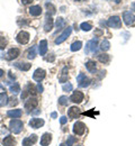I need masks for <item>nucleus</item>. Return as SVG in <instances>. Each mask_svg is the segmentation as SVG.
Listing matches in <instances>:
<instances>
[{
  "mask_svg": "<svg viewBox=\"0 0 135 146\" xmlns=\"http://www.w3.org/2000/svg\"><path fill=\"white\" fill-rule=\"evenodd\" d=\"M9 128L14 134H19L23 129V121H20L19 119H13L10 120Z\"/></svg>",
  "mask_w": 135,
  "mask_h": 146,
  "instance_id": "1",
  "label": "nucleus"
},
{
  "mask_svg": "<svg viewBox=\"0 0 135 146\" xmlns=\"http://www.w3.org/2000/svg\"><path fill=\"white\" fill-rule=\"evenodd\" d=\"M77 82L79 88H87L90 84L89 78L86 76V74H83V73H79V75L77 76Z\"/></svg>",
  "mask_w": 135,
  "mask_h": 146,
  "instance_id": "2",
  "label": "nucleus"
},
{
  "mask_svg": "<svg viewBox=\"0 0 135 146\" xmlns=\"http://www.w3.org/2000/svg\"><path fill=\"white\" fill-rule=\"evenodd\" d=\"M97 45H98V38H92L91 40H89L86 45V54L95 53L97 51Z\"/></svg>",
  "mask_w": 135,
  "mask_h": 146,
  "instance_id": "3",
  "label": "nucleus"
},
{
  "mask_svg": "<svg viewBox=\"0 0 135 146\" xmlns=\"http://www.w3.org/2000/svg\"><path fill=\"white\" fill-rule=\"evenodd\" d=\"M71 33H72V28H71V27H67V28L64 29V32L55 39V44H62L64 40H67L68 37L71 35Z\"/></svg>",
  "mask_w": 135,
  "mask_h": 146,
  "instance_id": "4",
  "label": "nucleus"
},
{
  "mask_svg": "<svg viewBox=\"0 0 135 146\" xmlns=\"http://www.w3.org/2000/svg\"><path fill=\"white\" fill-rule=\"evenodd\" d=\"M123 19L127 26H134L135 25V16L131 11H125L123 15Z\"/></svg>",
  "mask_w": 135,
  "mask_h": 146,
  "instance_id": "5",
  "label": "nucleus"
},
{
  "mask_svg": "<svg viewBox=\"0 0 135 146\" xmlns=\"http://www.w3.org/2000/svg\"><path fill=\"white\" fill-rule=\"evenodd\" d=\"M39 105V100L36 98H29L28 100L25 101V109H27L28 112H31V110L35 109Z\"/></svg>",
  "mask_w": 135,
  "mask_h": 146,
  "instance_id": "6",
  "label": "nucleus"
},
{
  "mask_svg": "<svg viewBox=\"0 0 135 146\" xmlns=\"http://www.w3.org/2000/svg\"><path fill=\"white\" fill-rule=\"evenodd\" d=\"M107 25H108L109 27H113V28H120V26H122V20H120V18H119L118 16H113V17H110V18L108 19Z\"/></svg>",
  "mask_w": 135,
  "mask_h": 146,
  "instance_id": "7",
  "label": "nucleus"
},
{
  "mask_svg": "<svg viewBox=\"0 0 135 146\" xmlns=\"http://www.w3.org/2000/svg\"><path fill=\"white\" fill-rule=\"evenodd\" d=\"M16 39H17V42L19 44L25 45V44H27L29 42V34L27 32H25V31H21V32H19V34L17 35Z\"/></svg>",
  "mask_w": 135,
  "mask_h": 146,
  "instance_id": "8",
  "label": "nucleus"
},
{
  "mask_svg": "<svg viewBox=\"0 0 135 146\" xmlns=\"http://www.w3.org/2000/svg\"><path fill=\"white\" fill-rule=\"evenodd\" d=\"M84 130H86V125L81 121H77L74 125H73V133L78 135V136H81L84 134Z\"/></svg>",
  "mask_w": 135,
  "mask_h": 146,
  "instance_id": "9",
  "label": "nucleus"
},
{
  "mask_svg": "<svg viewBox=\"0 0 135 146\" xmlns=\"http://www.w3.org/2000/svg\"><path fill=\"white\" fill-rule=\"evenodd\" d=\"M83 98H84V96H83V93L81 91H74L72 93L70 100H71L72 102H74V104H80V102H82Z\"/></svg>",
  "mask_w": 135,
  "mask_h": 146,
  "instance_id": "10",
  "label": "nucleus"
},
{
  "mask_svg": "<svg viewBox=\"0 0 135 146\" xmlns=\"http://www.w3.org/2000/svg\"><path fill=\"white\" fill-rule=\"evenodd\" d=\"M36 141H37V136H36L35 134H33V135H31L29 137H26V138L23 139V146L34 145V144L36 143Z\"/></svg>",
  "mask_w": 135,
  "mask_h": 146,
  "instance_id": "11",
  "label": "nucleus"
},
{
  "mask_svg": "<svg viewBox=\"0 0 135 146\" xmlns=\"http://www.w3.org/2000/svg\"><path fill=\"white\" fill-rule=\"evenodd\" d=\"M20 54V51L18 48H10L9 51H8V53H7V56H6V58L8 60V61H11V60H15V58H17Z\"/></svg>",
  "mask_w": 135,
  "mask_h": 146,
  "instance_id": "12",
  "label": "nucleus"
},
{
  "mask_svg": "<svg viewBox=\"0 0 135 146\" xmlns=\"http://www.w3.org/2000/svg\"><path fill=\"white\" fill-rule=\"evenodd\" d=\"M45 75H46V72H45V70H43V69H37L34 74H33V79L35 80V81H37V82H41L44 78H45Z\"/></svg>",
  "mask_w": 135,
  "mask_h": 146,
  "instance_id": "13",
  "label": "nucleus"
},
{
  "mask_svg": "<svg viewBox=\"0 0 135 146\" xmlns=\"http://www.w3.org/2000/svg\"><path fill=\"white\" fill-rule=\"evenodd\" d=\"M43 125H44V120L41 119V118H33V119L29 120V126L32 128L37 129V128L42 127Z\"/></svg>",
  "mask_w": 135,
  "mask_h": 146,
  "instance_id": "14",
  "label": "nucleus"
},
{
  "mask_svg": "<svg viewBox=\"0 0 135 146\" xmlns=\"http://www.w3.org/2000/svg\"><path fill=\"white\" fill-rule=\"evenodd\" d=\"M80 115H81V111H80V109H79L78 107H71L70 109L68 110V116H69L70 118H72V119L79 118Z\"/></svg>",
  "mask_w": 135,
  "mask_h": 146,
  "instance_id": "15",
  "label": "nucleus"
},
{
  "mask_svg": "<svg viewBox=\"0 0 135 146\" xmlns=\"http://www.w3.org/2000/svg\"><path fill=\"white\" fill-rule=\"evenodd\" d=\"M51 141H52V135L50 133H45V134H43V136L41 138V145L49 146L50 143H51Z\"/></svg>",
  "mask_w": 135,
  "mask_h": 146,
  "instance_id": "16",
  "label": "nucleus"
},
{
  "mask_svg": "<svg viewBox=\"0 0 135 146\" xmlns=\"http://www.w3.org/2000/svg\"><path fill=\"white\" fill-rule=\"evenodd\" d=\"M28 94H35V90H34V87H33V84H31V83H28L27 84V87H26V90L21 93V99H25Z\"/></svg>",
  "mask_w": 135,
  "mask_h": 146,
  "instance_id": "17",
  "label": "nucleus"
},
{
  "mask_svg": "<svg viewBox=\"0 0 135 146\" xmlns=\"http://www.w3.org/2000/svg\"><path fill=\"white\" fill-rule=\"evenodd\" d=\"M28 11H29V14H31L32 16L37 17V16H39V15L42 14V8H41L39 6H32V7L28 9Z\"/></svg>",
  "mask_w": 135,
  "mask_h": 146,
  "instance_id": "18",
  "label": "nucleus"
},
{
  "mask_svg": "<svg viewBox=\"0 0 135 146\" xmlns=\"http://www.w3.org/2000/svg\"><path fill=\"white\" fill-rule=\"evenodd\" d=\"M39 54L41 55L46 54V52H47V40H45V39L41 40V43H39Z\"/></svg>",
  "mask_w": 135,
  "mask_h": 146,
  "instance_id": "19",
  "label": "nucleus"
},
{
  "mask_svg": "<svg viewBox=\"0 0 135 146\" xmlns=\"http://www.w3.org/2000/svg\"><path fill=\"white\" fill-rule=\"evenodd\" d=\"M21 113H23V111L20 109H14V110H9L8 112H7V115L9 116V117H11V118H19L20 116H21Z\"/></svg>",
  "mask_w": 135,
  "mask_h": 146,
  "instance_id": "20",
  "label": "nucleus"
},
{
  "mask_svg": "<svg viewBox=\"0 0 135 146\" xmlns=\"http://www.w3.org/2000/svg\"><path fill=\"white\" fill-rule=\"evenodd\" d=\"M86 68H87V70L89 71V72L91 73H96V63L94 62V61H88L87 63H86Z\"/></svg>",
  "mask_w": 135,
  "mask_h": 146,
  "instance_id": "21",
  "label": "nucleus"
},
{
  "mask_svg": "<svg viewBox=\"0 0 135 146\" xmlns=\"http://www.w3.org/2000/svg\"><path fill=\"white\" fill-rule=\"evenodd\" d=\"M53 28V19L51 18H46V20H45V25H44V29H45V32H50L51 29Z\"/></svg>",
  "mask_w": 135,
  "mask_h": 146,
  "instance_id": "22",
  "label": "nucleus"
},
{
  "mask_svg": "<svg viewBox=\"0 0 135 146\" xmlns=\"http://www.w3.org/2000/svg\"><path fill=\"white\" fill-rule=\"evenodd\" d=\"M2 143H3L5 146H14L16 142H15V139H14L13 136H7V137L2 141Z\"/></svg>",
  "mask_w": 135,
  "mask_h": 146,
  "instance_id": "23",
  "label": "nucleus"
},
{
  "mask_svg": "<svg viewBox=\"0 0 135 146\" xmlns=\"http://www.w3.org/2000/svg\"><path fill=\"white\" fill-rule=\"evenodd\" d=\"M8 100H9V98L5 92L0 93V107H5L8 104Z\"/></svg>",
  "mask_w": 135,
  "mask_h": 146,
  "instance_id": "24",
  "label": "nucleus"
},
{
  "mask_svg": "<svg viewBox=\"0 0 135 146\" xmlns=\"http://www.w3.org/2000/svg\"><path fill=\"white\" fill-rule=\"evenodd\" d=\"M35 56H36V46H32L27 51V58L33 60V58H35Z\"/></svg>",
  "mask_w": 135,
  "mask_h": 146,
  "instance_id": "25",
  "label": "nucleus"
},
{
  "mask_svg": "<svg viewBox=\"0 0 135 146\" xmlns=\"http://www.w3.org/2000/svg\"><path fill=\"white\" fill-rule=\"evenodd\" d=\"M15 66L18 68L19 70H23V71H28L31 69V64L29 63H16Z\"/></svg>",
  "mask_w": 135,
  "mask_h": 146,
  "instance_id": "26",
  "label": "nucleus"
},
{
  "mask_svg": "<svg viewBox=\"0 0 135 146\" xmlns=\"http://www.w3.org/2000/svg\"><path fill=\"white\" fill-rule=\"evenodd\" d=\"M98 60H99V62H101V63L106 64V63H108V62H109V55L108 54L98 55Z\"/></svg>",
  "mask_w": 135,
  "mask_h": 146,
  "instance_id": "27",
  "label": "nucleus"
},
{
  "mask_svg": "<svg viewBox=\"0 0 135 146\" xmlns=\"http://www.w3.org/2000/svg\"><path fill=\"white\" fill-rule=\"evenodd\" d=\"M81 47H82V43L78 40V42H74V43L71 45V51H72V52H77Z\"/></svg>",
  "mask_w": 135,
  "mask_h": 146,
  "instance_id": "28",
  "label": "nucleus"
},
{
  "mask_svg": "<svg viewBox=\"0 0 135 146\" xmlns=\"http://www.w3.org/2000/svg\"><path fill=\"white\" fill-rule=\"evenodd\" d=\"M10 91L13 92V93H15V94H17V93L20 91L19 84H18L17 82H15L14 84H11V86H10Z\"/></svg>",
  "mask_w": 135,
  "mask_h": 146,
  "instance_id": "29",
  "label": "nucleus"
},
{
  "mask_svg": "<svg viewBox=\"0 0 135 146\" xmlns=\"http://www.w3.org/2000/svg\"><path fill=\"white\" fill-rule=\"evenodd\" d=\"M109 47H110V44H109V42H108L107 39L102 40V43H101V46H100V48H101L102 51H108V50H109Z\"/></svg>",
  "mask_w": 135,
  "mask_h": 146,
  "instance_id": "30",
  "label": "nucleus"
},
{
  "mask_svg": "<svg viewBox=\"0 0 135 146\" xmlns=\"http://www.w3.org/2000/svg\"><path fill=\"white\" fill-rule=\"evenodd\" d=\"M80 27H81V29L84 31V32H89V31L92 28V26H91L89 23H82Z\"/></svg>",
  "mask_w": 135,
  "mask_h": 146,
  "instance_id": "31",
  "label": "nucleus"
},
{
  "mask_svg": "<svg viewBox=\"0 0 135 146\" xmlns=\"http://www.w3.org/2000/svg\"><path fill=\"white\" fill-rule=\"evenodd\" d=\"M68 101H69V99H68V97H65V96H62V97L59 98V104H60L61 106L68 105Z\"/></svg>",
  "mask_w": 135,
  "mask_h": 146,
  "instance_id": "32",
  "label": "nucleus"
},
{
  "mask_svg": "<svg viewBox=\"0 0 135 146\" xmlns=\"http://www.w3.org/2000/svg\"><path fill=\"white\" fill-rule=\"evenodd\" d=\"M7 46V39L6 37L0 36V50H5Z\"/></svg>",
  "mask_w": 135,
  "mask_h": 146,
  "instance_id": "33",
  "label": "nucleus"
},
{
  "mask_svg": "<svg viewBox=\"0 0 135 146\" xmlns=\"http://www.w3.org/2000/svg\"><path fill=\"white\" fill-rule=\"evenodd\" d=\"M62 89H63V91H65V92H70V91H72V89H73V87H72V84H71V83H65V84H63V87H62Z\"/></svg>",
  "mask_w": 135,
  "mask_h": 146,
  "instance_id": "34",
  "label": "nucleus"
},
{
  "mask_svg": "<svg viewBox=\"0 0 135 146\" xmlns=\"http://www.w3.org/2000/svg\"><path fill=\"white\" fill-rule=\"evenodd\" d=\"M76 142H77V138L74 136H70L68 138V141H67V146H72Z\"/></svg>",
  "mask_w": 135,
  "mask_h": 146,
  "instance_id": "35",
  "label": "nucleus"
},
{
  "mask_svg": "<svg viewBox=\"0 0 135 146\" xmlns=\"http://www.w3.org/2000/svg\"><path fill=\"white\" fill-rule=\"evenodd\" d=\"M63 26H64V19L59 18L58 20H57V28H58V29H61Z\"/></svg>",
  "mask_w": 135,
  "mask_h": 146,
  "instance_id": "36",
  "label": "nucleus"
},
{
  "mask_svg": "<svg viewBox=\"0 0 135 146\" xmlns=\"http://www.w3.org/2000/svg\"><path fill=\"white\" fill-rule=\"evenodd\" d=\"M46 8H47V9H51L52 14H54V13H55V8H54V6H53V5H51V3H46Z\"/></svg>",
  "mask_w": 135,
  "mask_h": 146,
  "instance_id": "37",
  "label": "nucleus"
},
{
  "mask_svg": "<svg viewBox=\"0 0 135 146\" xmlns=\"http://www.w3.org/2000/svg\"><path fill=\"white\" fill-rule=\"evenodd\" d=\"M68 74H63V76H61L60 79H59V81L60 82H65V81H68Z\"/></svg>",
  "mask_w": 135,
  "mask_h": 146,
  "instance_id": "38",
  "label": "nucleus"
},
{
  "mask_svg": "<svg viewBox=\"0 0 135 146\" xmlns=\"http://www.w3.org/2000/svg\"><path fill=\"white\" fill-rule=\"evenodd\" d=\"M10 100H11V101L9 102V105H10V106H16V105L18 104V101H17V99H16V98H11Z\"/></svg>",
  "mask_w": 135,
  "mask_h": 146,
  "instance_id": "39",
  "label": "nucleus"
},
{
  "mask_svg": "<svg viewBox=\"0 0 135 146\" xmlns=\"http://www.w3.org/2000/svg\"><path fill=\"white\" fill-rule=\"evenodd\" d=\"M67 120H68L67 117H61V118H60V123H61V125H64V124L67 123Z\"/></svg>",
  "mask_w": 135,
  "mask_h": 146,
  "instance_id": "40",
  "label": "nucleus"
},
{
  "mask_svg": "<svg viewBox=\"0 0 135 146\" xmlns=\"http://www.w3.org/2000/svg\"><path fill=\"white\" fill-rule=\"evenodd\" d=\"M37 91H39V93H42V92H43V86H42L39 82V84H37Z\"/></svg>",
  "mask_w": 135,
  "mask_h": 146,
  "instance_id": "41",
  "label": "nucleus"
},
{
  "mask_svg": "<svg viewBox=\"0 0 135 146\" xmlns=\"http://www.w3.org/2000/svg\"><path fill=\"white\" fill-rule=\"evenodd\" d=\"M21 2H23L24 5H29V3L33 2V0H21Z\"/></svg>",
  "mask_w": 135,
  "mask_h": 146,
  "instance_id": "42",
  "label": "nucleus"
},
{
  "mask_svg": "<svg viewBox=\"0 0 135 146\" xmlns=\"http://www.w3.org/2000/svg\"><path fill=\"white\" fill-rule=\"evenodd\" d=\"M53 60H54V56H53V54H52V56H51V57H50V56L47 57V61H51V62H52Z\"/></svg>",
  "mask_w": 135,
  "mask_h": 146,
  "instance_id": "43",
  "label": "nucleus"
},
{
  "mask_svg": "<svg viewBox=\"0 0 135 146\" xmlns=\"http://www.w3.org/2000/svg\"><path fill=\"white\" fill-rule=\"evenodd\" d=\"M51 116H52V118H57V116H58V115H57V112H52V113H51Z\"/></svg>",
  "mask_w": 135,
  "mask_h": 146,
  "instance_id": "44",
  "label": "nucleus"
},
{
  "mask_svg": "<svg viewBox=\"0 0 135 146\" xmlns=\"http://www.w3.org/2000/svg\"><path fill=\"white\" fill-rule=\"evenodd\" d=\"M3 70H1V69H0V78H1V76H2V75H3Z\"/></svg>",
  "mask_w": 135,
  "mask_h": 146,
  "instance_id": "45",
  "label": "nucleus"
},
{
  "mask_svg": "<svg viewBox=\"0 0 135 146\" xmlns=\"http://www.w3.org/2000/svg\"><path fill=\"white\" fill-rule=\"evenodd\" d=\"M9 76H10L11 79H15V75H13V74H11V72H9Z\"/></svg>",
  "mask_w": 135,
  "mask_h": 146,
  "instance_id": "46",
  "label": "nucleus"
},
{
  "mask_svg": "<svg viewBox=\"0 0 135 146\" xmlns=\"http://www.w3.org/2000/svg\"><path fill=\"white\" fill-rule=\"evenodd\" d=\"M33 113H34V115H37V113H39V110H35V111H33Z\"/></svg>",
  "mask_w": 135,
  "mask_h": 146,
  "instance_id": "47",
  "label": "nucleus"
},
{
  "mask_svg": "<svg viewBox=\"0 0 135 146\" xmlns=\"http://www.w3.org/2000/svg\"><path fill=\"white\" fill-rule=\"evenodd\" d=\"M132 7H133V9H134V10H135V2H134V3H133V5H132Z\"/></svg>",
  "mask_w": 135,
  "mask_h": 146,
  "instance_id": "48",
  "label": "nucleus"
},
{
  "mask_svg": "<svg viewBox=\"0 0 135 146\" xmlns=\"http://www.w3.org/2000/svg\"><path fill=\"white\" fill-rule=\"evenodd\" d=\"M60 146H67V145H64V144H61Z\"/></svg>",
  "mask_w": 135,
  "mask_h": 146,
  "instance_id": "49",
  "label": "nucleus"
},
{
  "mask_svg": "<svg viewBox=\"0 0 135 146\" xmlns=\"http://www.w3.org/2000/svg\"><path fill=\"white\" fill-rule=\"evenodd\" d=\"M74 1H81V0H74Z\"/></svg>",
  "mask_w": 135,
  "mask_h": 146,
  "instance_id": "50",
  "label": "nucleus"
}]
</instances>
